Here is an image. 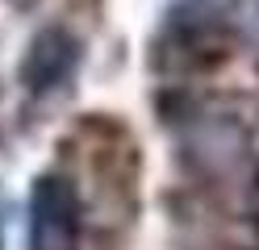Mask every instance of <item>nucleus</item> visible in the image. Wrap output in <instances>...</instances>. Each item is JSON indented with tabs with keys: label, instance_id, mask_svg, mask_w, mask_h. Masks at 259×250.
<instances>
[{
	"label": "nucleus",
	"instance_id": "nucleus-1",
	"mask_svg": "<svg viewBox=\"0 0 259 250\" xmlns=\"http://www.w3.org/2000/svg\"><path fill=\"white\" fill-rule=\"evenodd\" d=\"M79 196L67 179L46 175L34 188V250H71L79 233Z\"/></svg>",
	"mask_w": 259,
	"mask_h": 250
},
{
	"label": "nucleus",
	"instance_id": "nucleus-2",
	"mask_svg": "<svg viewBox=\"0 0 259 250\" xmlns=\"http://www.w3.org/2000/svg\"><path fill=\"white\" fill-rule=\"evenodd\" d=\"M71 63H75V42L63 29H42L34 38V46H29V55H25L21 75L29 83V92H46L71 71Z\"/></svg>",
	"mask_w": 259,
	"mask_h": 250
},
{
	"label": "nucleus",
	"instance_id": "nucleus-3",
	"mask_svg": "<svg viewBox=\"0 0 259 250\" xmlns=\"http://www.w3.org/2000/svg\"><path fill=\"white\" fill-rule=\"evenodd\" d=\"M255 221H259V205H255Z\"/></svg>",
	"mask_w": 259,
	"mask_h": 250
}]
</instances>
